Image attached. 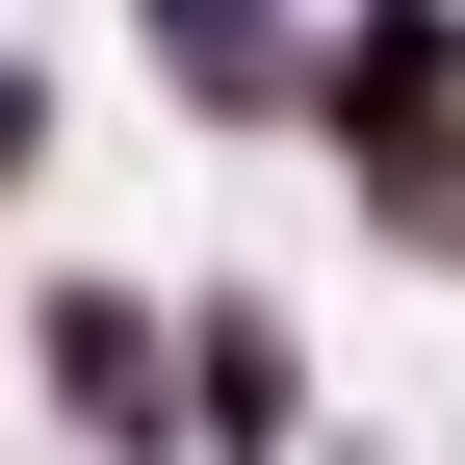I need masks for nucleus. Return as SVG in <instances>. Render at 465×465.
Listing matches in <instances>:
<instances>
[{
	"label": "nucleus",
	"instance_id": "obj_1",
	"mask_svg": "<svg viewBox=\"0 0 465 465\" xmlns=\"http://www.w3.org/2000/svg\"><path fill=\"white\" fill-rule=\"evenodd\" d=\"M26 388H52L78 440H182V362H155V284H78V259H52V284H26Z\"/></svg>",
	"mask_w": 465,
	"mask_h": 465
},
{
	"label": "nucleus",
	"instance_id": "obj_2",
	"mask_svg": "<svg viewBox=\"0 0 465 465\" xmlns=\"http://www.w3.org/2000/svg\"><path fill=\"white\" fill-rule=\"evenodd\" d=\"M155 26V78H182V130H311V0H130Z\"/></svg>",
	"mask_w": 465,
	"mask_h": 465
},
{
	"label": "nucleus",
	"instance_id": "obj_3",
	"mask_svg": "<svg viewBox=\"0 0 465 465\" xmlns=\"http://www.w3.org/2000/svg\"><path fill=\"white\" fill-rule=\"evenodd\" d=\"M182 311H207V440L259 465L284 414H311V362H284V311H259V284H182Z\"/></svg>",
	"mask_w": 465,
	"mask_h": 465
}]
</instances>
